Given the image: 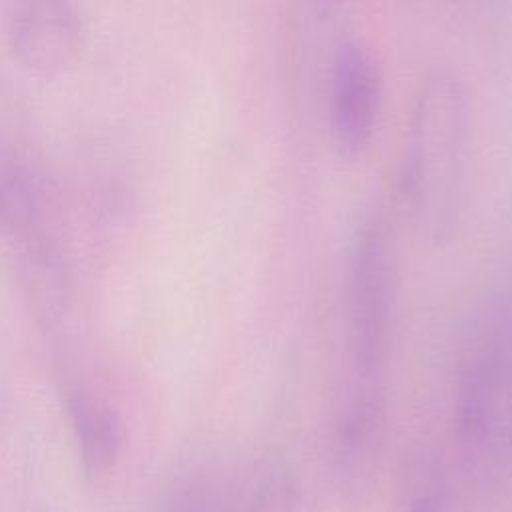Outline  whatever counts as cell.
<instances>
[{
    "label": "cell",
    "mask_w": 512,
    "mask_h": 512,
    "mask_svg": "<svg viewBox=\"0 0 512 512\" xmlns=\"http://www.w3.org/2000/svg\"><path fill=\"white\" fill-rule=\"evenodd\" d=\"M4 28L14 56L40 74L66 70L84 44V22L68 2H12L4 16Z\"/></svg>",
    "instance_id": "obj_5"
},
{
    "label": "cell",
    "mask_w": 512,
    "mask_h": 512,
    "mask_svg": "<svg viewBox=\"0 0 512 512\" xmlns=\"http://www.w3.org/2000/svg\"><path fill=\"white\" fill-rule=\"evenodd\" d=\"M242 478L218 470H198L182 478L166 496L162 512H238Z\"/></svg>",
    "instance_id": "obj_11"
},
{
    "label": "cell",
    "mask_w": 512,
    "mask_h": 512,
    "mask_svg": "<svg viewBox=\"0 0 512 512\" xmlns=\"http://www.w3.org/2000/svg\"><path fill=\"white\" fill-rule=\"evenodd\" d=\"M470 152V100L462 78L444 66L418 84L402 160V190L414 228L446 240L460 218Z\"/></svg>",
    "instance_id": "obj_3"
},
{
    "label": "cell",
    "mask_w": 512,
    "mask_h": 512,
    "mask_svg": "<svg viewBox=\"0 0 512 512\" xmlns=\"http://www.w3.org/2000/svg\"><path fill=\"white\" fill-rule=\"evenodd\" d=\"M468 488L454 458L434 446L412 448L398 474V512H462Z\"/></svg>",
    "instance_id": "obj_7"
},
{
    "label": "cell",
    "mask_w": 512,
    "mask_h": 512,
    "mask_svg": "<svg viewBox=\"0 0 512 512\" xmlns=\"http://www.w3.org/2000/svg\"><path fill=\"white\" fill-rule=\"evenodd\" d=\"M382 106V78L370 48L342 36L328 68V124L344 154L362 152L372 140Z\"/></svg>",
    "instance_id": "obj_4"
},
{
    "label": "cell",
    "mask_w": 512,
    "mask_h": 512,
    "mask_svg": "<svg viewBox=\"0 0 512 512\" xmlns=\"http://www.w3.org/2000/svg\"><path fill=\"white\" fill-rule=\"evenodd\" d=\"M238 512H316V502L294 466L272 458L242 478Z\"/></svg>",
    "instance_id": "obj_10"
},
{
    "label": "cell",
    "mask_w": 512,
    "mask_h": 512,
    "mask_svg": "<svg viewBox=\"0 0 512 512\" xmlns=\"http://www.w3.org/2000/svg\"><path fill=\"white\" fill-rule=\"evenodd\" d=\"M42 192L30 164L0 150V238L14 244L40 230Z\"/></svg>",
    "instance_id": "obj_9"
},
{
    "label": "cell",
    "mask_w": 512,
    "mask_h": 512,
    "mask_svg": "<svg viewBox=\"0 0 512 512\" xmlns=\"http://www.w3.org/2000/svg\"><path fill=\"white\" fill-rule=\"evenodd\" d=\"M62 400L74 446L88 478H102L116 466L124 432L118 412L80 382H66Z\"/></svg>",
    "instance_id": "obj_6"
},
{
    "label": "cell",
    "mask_w": 512,
    "mask_h": 512,
    "mask_svg": "<svg viewBox=\"0 0 512 512\" xmlns=\"http://www.w3.org/2000/svg\"><path fill=\"white\" fill-rule=\"evenodd\" d=\"M18 284L38 318L56 322L68 300V266L60 246L36 230L10 244Z\"/></svg>",
    "instance_id": "obj_8"
},
{
    "label": "cell",
    "mask_w": 512,
    "mask_h": 512,
    "mask_svg": "<svg viewBox=\"0 0 512 512\" xmlns=\"http://www.w3.org/2000/svg\"><path fill=\"white\" fill-rule=\"evenodd\" d=\"M454 460L468 488L512 472V296L484 298L470 314L454 370Z\"/></svg>",
    "instance_id": "obj_2"
},
{
    "label": "cell",
    "mask_w": 512,
    "mask_h": 512,
    "mask_svg": "<svg viewBox=\"0 0 512 512\" xmlns=\"http://www.w3.org/2000/svg\"><path fill=\"white\" fill-rule=\"evenodd\" d=\"M396 246L386 218L366 214L346 266V372L328 428V466L338 498L372 496L388 414V362L396 318Z\"/></svg>",
    "instance_id": "obj_1"
},
{
    "label": "cell",
    "mask_w": 512,
    "mask_h": 512,
    "mask_svg": "<svg viewBox=\"0 0 512 512\" xmlns=\"http://www.w3.org/2000/svg\"><path fill=\"white\" fill-rule=\"evenodd\" d=\"M508 512H512V510H508Z\"/></svg>",
    "instance_id": "obj_12"
}]
</instances>
